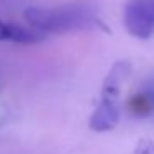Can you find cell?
Listing matches in <instances>:
<instances>
[{"label":"cell","mask_w":154,"mask_h":154,"mask_svg":"<svg viewBox=\"0 0 154 154\" xmlns=\"http://www.w3.org/2000/svg\"><path fill=\"white\" fill-rule=\"evenodd\" d=\"M124 27L139 40L154 35V0H129L124 7Z\"/></svg>","instance_id":"cell-2"},{"label":"cell","mask_w":154,"mask_h":154,"mask_svg":"<svg viewBox=\"0 0 154 154\" xmlns=\"http://www.w3.org/2000/svg\"><path fill=\"white\" fill-rule=\"evenodd\" d=\"M129 106H131L133 111H137V113H144V109H146V113H147L149 108H151V103H147V96L139 94V96H136L133 101H131Z\"/></svg>","instance_id":"cell-5"},{"label":"cell","mask_w":154,"mask_h":154,"mask_svg":"<svg viewBox=\"0 0 154 154\" xmlns=\"http://www.w3.org/2000/svg\"><path fill=\"white\" fill-rule=\"evenodd\" d=\"M45 38V33L38 32L33 27H22V25L4 22L0 18V42H14V43H38Z\"/></svg>","instance_id":"cell-4"},{"label":"cell","mask_w":154,"mask_h":154,"mask_svg":"<svg viewBox=\"0 0 154 154\" xmlns=\"http://www.w3.org/2000/svg\"><path fill=\"white\" fill-rule=\"evenodd\" d=\"M133 154H154V141L151 139H141L137 143Z\"/></svg>","instance_id":"cell-6"},{"label":"cell","mask_w":154,"mask_h":154,"mask_svg":"<svg viewBox=\"0 0 154 154\" xmlns=\"http://www.w3.org/2000/svg\"><path fill=\"white\" fill-rule=\"evenodd\" d=\"M118 98L113 94L101 93L100 104L96 106L94 113L90 118V128L96 133H104L116 128L119 121V106H118Z\"/></svg>","instance_id":"cell-3"},{"label":"cell","mask_w":154,"mask_h":154,"mask_svg":"<svg viewBox=\"0 0 154 154\" xmlns=\"http://www.w3.org/2000/svg\"><path fill=\"white\" fill-rule=\"evenodd\" d=\"M28 25L42 33H63L101 25L96 12L88 5H66L58 8L32 7L25 10Z\"/></svg>","instance_id":"cell-1"}]
</instances>
